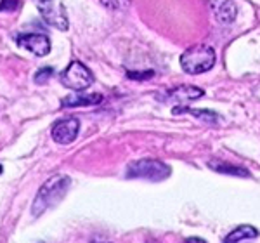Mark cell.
<instances>
[{
    "instance_id": "obj_1",
    "label": "cell",
    "mask_w": 260,
    "mask_h": 243,
    "mask_svg": "<svg viewBox=\"0 0 260 243\" xmlns=\"http://www.w3.org/2000/svg\"><path fill=\"white\" fill-rule=\"evenodd\" d=\"M70 177L68 175H52L44 186L40 188L39 193H37V198L33 202V216L39 217L42 216L47 208H52L54 205H57L62 200V196L66 195L70 188Z\"/></svg>"
},
{
    "instance_id": "obj_2",
    "label": "cell",
    "mask_w": 260,
    "mask_h": 243,
    "mask_svg": "<svg viewBox=\"0 0 260 243\" xmlns=\"http://www.w3.org/2000/svg\"><path fill=\"white\" fill-rule=\"evenodd\" d=\"M215 65V51L210 45H192L180 56V66L186 73L189 75H200L205 71L212 70Z\"/></svg>"
},
{
    "instance_id": "obj_3",
    "label": "cell",
    "mask_w": 260,
    "mask_h": 243,
    "mask_svg": "<svg viewBox=\"0 0 260 243\" xmlns=\"http://www.w3.org/2000/svg\"><path fill=\"white\" fill-rule=\"evenodd\" d=\"M172 169L160 160H137L128 165L127 175L134 179H146V181H163L170 177Z\"/></svg>"
},
{
    "instance_id": "obj_4",
    "label": "cell",
    "mask_w": 260,
    "mask_h": 243,
    "mask_svg": "<svg viewBox=\"0 0 260 243\" xmlns=\"http://www.w3.org/2000/svg\"><path fill=\"white\" fill-rule=\"evenodd\" d=\"M61 82L64 87H68L71 90H85L87 87L92 85L94 77H92L90 70L87 68L83 63L80 61H73L68 65V68L61 73Z\"/></svg>"
},
{
    "instance_id": "obj_5",
    "label": "cell",
    "mask_w": 260,
    "mask_h": 243,
    "mask_svg": "<svg viewBox=\"0 0 260 243\" xmlns=\"http://www.w3.org/2000/svg\"><path fill=\"white\" fill-rule=\"evenodd\" d=\"M78 131H80V122L73 116H68V118H62L54 124L50 136L57 144H70L77 139Z\"/></svg>"
},
{
    "instance_id": "obj_6",
    "label": "cell",
    "mask_w": 260,
    "mask_h": 243,
    "mask_svg": "<svg viewBox=\"0 0 260 243\" xmlns=\"http://www.w3.org/2000/svg\"><path fill=\"white\" fill-rule=\"evenodd\" d=\"M39 11L49 24L56 26L57 30H68V19L64 16V9L56 0H39Z\"/></svg>"
},
{
    "instance_id": "obj_7",
    "label": "cell",
    "mask_w": 260,
    "mask_h": 243,
    "mask_svg": "<svg viewBox=\"0 0 260 243\" xmlns=\"http://www.w3.org/2000/svg\"><path fill=\"white\" fill-rule=\"evenodd\" d=\"M18 44L21 47L28 49L35 56H47L50 52V40L49 37L42 35V33H28V35H21L18 39Z\"/></svg>"
},
{
    "instance_id": "obj_8",
    "label": "cell",
    "mask_w": 260,
    "mask_h": 243,
    "mask_svg": "<svg viewBox=\"0 0 260 243\" xmlns=\"http://www.w3.org/2000/svg\"><path fill=\"white\" fill-rule=\"evenodd\" d=\"M212 7L217 19L222 21V23H231L236 18V6H234L233 0H213Z\"/></svg>"
},
{
    "instance_id": "obj_9",
    "label": "cell",
    "mask_w": 260,
    "mask_h": 243,
    "mask_svg": "<svg viewBox=\"0 0 260 243\" xmlns=\"http://www.w3.org/2000/svg\"><path fill=\"white\" fill-rule=\"evenodd\" d=\"M103 96L101 94H75L68 96L61 101L64 108H75V106H92V104L103 103Z\"/></svg>"
},
{
    "instance_id": "obj_10",
    "label": "cell",
    "mask_w": 260,
    "mask_h": 243,
    "mask_svg": "<svg viewBox=\"0 0 260 243\" xmlns=\"http://www.w3.org/2000/svg\"><path fill=\"white\" fill-rule=\"evenodd\" d=\"M170 96L179 103H186V101H194V99H200L205 96L203 89H198V87L192 85H180L177 89H174L170 92Z\"/></svg>"
},
{
    "instance_id": "obj_11",
    "label": "cell",
    "mask_w": 260,
    "mask_h": 243,
    "mask_svg": "<svg viewBox=\"0 0 260 243\" xmlns=\"http://www.w3.org/2000/svg\"><path fill=\"white\" fill-rule=\"evenodd\" d=\"M255 236H258L257 228H253V226H250V224H245V226L236 228L234 231H231L228 236H225L224 243H243V241L253 240Z\"/></svg>"
},
{
    "instance_id": "obj_12",
    "label": "cell",
    "mask_w": 260,
    "mask_h": 243,
    "mask_svg": "<svg viewBox=\"0 0 260 243\" xmlns=\"http://www.w3.org/2000/svg\"><path fill=\"white\" fill-rule=\"evenodd\" d=\"M208 165L212 167L213 170H217V172H224V174H233V175H245V177H248V170H245L243 167H234V165H228V163H220V162H210Z\"/></svg>"
},
{
    "instance_id": "obj_13",
    "label": "cell",
    "mask_w": 260,
    "mask_h": 243,
    "mask_svg": "<svg viewBox=\"0 0 260 243\" xmlns=\"http://www.w3.org/2000/svg\"><path fill=\"white\" fill-rule=\"evenodd\" d=\"M182 111L191 113V115L198 116V118L205 120V122H215L217 120L215 113H212L208 110H192V108H175V110H174V113H182Z\"/></svg>"
},
{
    "instance_id": "obj_14",
    "label": "cell",
    "mask_w": 260,
    "mask_h": 243,
    "mask_svg": "<svg viewBox=\"0 0 260 243\" xmlns=\"http://www.w3.org/2000/svg\"><path fill=\"white\" fill-rule=\"evenodd\" d=\"M52 75H54L52 68H42L40 71H37V73H35V82L39 83V85H44V83L47 82Z\"/></svg>"
},
{
    "instance_id": "obj_15",
    "label": "cell",
    "mask_w": 260,
    "mask_h": 243,
    "mask_svg": "<svg viewBox=\"0 0 260 243\" xmlns=\"http://www.w3.org/2000/svg\"><path fill=\"white\" fill-rule=\"evenodd\" d=\"M103 6L110 7V9H127L130 6V0H101Z\"/></svg>"
},
{
    "instance_id": "obj_16",
    "label": "cell",
    "mask_w": 260,
    "mask_h": 243,
    "mask_svg": "<svg viewBox=\"0 0 260 243\" xmlns=\"http://www.w3.org/2000/svg\"><path fill=\"white\" fill-rule=\"evenodd\" d=\"M154 75V71H128L127 77L134 78V80H146V78H151Z\"/></svg>"
},
{
    "instance_id": "obj_17",
    "label": "cell",
    "mask_w": 260,
    "mask_h": 243,
    "mask_svg": "<svg viewBox=\"0 0 260 243\" xmlns=\"http://www.w3.org/2000/svg\"><path fill=\"white\" fill-rule=\"evenodd\" d=\"M18 7V0H4L2 6H0V11H14Z\"/></svg>"
},
{
    "instance_id": "obj_18",
    "label": "cell",
    "mask_w": 260,
    "mask_h": 243,
    "mask_svg": "<svg viewBox=\"0 0 260 243\" xmlns=\"http://www.w3.org/2000/svg\"><path fill=\"white\" fill-rule=\"evenodd\" d=\"M184 243H207L205 240H201V238H196V236H192V238H187Z\"/></svg>"
},
{
    "instance_id": "obj_19",
    "label": "cell",
    "mask_w": 260,
    "mask_h": 243,
    "mask_svg": "<svg viewBox=\"0 0 260 243\" xmlns=\"http://www.w3.org/2000/svg\"><path fill=\"white\" fill-rule=\"evenodd\" d=\"M92 243H110V241H98V240H94Z\"/></svg>"
},
{
    "instance_id": "obj_20",
    "label": "cell",
    "mask_w": 260,
    "mask_h": 243,
    "mask_svg": "<svg viewBox=\"0 0 260 243\" xmlns=\"http://www.w3.org/2000/svg\"><path fill=\"white\" fill-rule=\"evenodd\" d=\"M0 174H2V167H0Z\"/></svg>"
},
{
    "instance_id": "obj_21",
    "label": "cell",
    "mask_w": 260,
    "mask_h": 243,
    "mask_svg": "<svg viewBox=\"0 0 260 243\" xmlns=\"http://www.w3.org/2000/svg\"><path fill=\"white\" fill-rule=\"evenodd\" d=\"M40 243H44V241H40Z\"/></svg>"
}]
</instances>
